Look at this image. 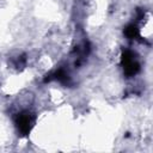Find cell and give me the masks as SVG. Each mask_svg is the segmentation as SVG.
Masks as SVG:
<instances>
[{
    "label": "cell",
    "instance_id": "obj_1",
    "mask_svg": "<svg viewBox=\"0 0 153 153\" xmlns=\"http://www.w3.org/2000/svg\"><path fill=\"white\" fill-rule=\"evenodd\" d=\"M121 65L123 67V71L126 75L133 76L140 71V65L135 59V55L130 50H123L121 55Z\"/></svg>",
    "mask_w": 153,
    "mask_h": 153
},
{
    "label": "cell",
    "instance_id": "obj_2",
    "mask_svg": "<svg viewBox=\"0 0 153 153\" xmlns=\"http://www.w3.org/2000/svg\"><path fill=\"white\" fill-rule=\"evenodd\" d=\"M16 124H17V128L22 135H27L32 128V124H33V116L27 111H23V112L17 115Z\"/></svg>",
    "mask_w": 153,
    "mask_h": 153
},
{
    "label": "cell",
    "instance_id": "obj_3",
    "mask_svg": "<svg viewBox=\"0 0 153 153\" xmlns=\"http://www.w3.org/2000/svg\"><path fill=\"white\" fill-rule=\"evenodd\" d=\"M124 35L130 38V39H134V38H137L139 37V29L135 26V25H128L126 29H124Z\"/></svg>",
    "mask_w": 153,
    "mask_h": 153
}]
</instances>
